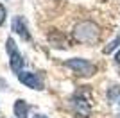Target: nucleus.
I'll return each mask as SVG.
<instances>
[{"label": "nucleus", "instance_id": "obj_1", "mask_svg": "<svg viewBox=\"0 0 120 118\" xmlns=\"http://www.w3.org/2000/svg\"><path fill=\"white\" fill-rule=\"evenodd\" d=\"M99 34H100V30H99V27H97V23H93L90 20L77 23L75 29H74L75 39L81 41V43H93V41L99 39Z\"/></svg>", "mask_w": 120, "mask_h": 118}, {"label": "nucleus", "instance_id": "obj_2", "mask_svg": "<svg viewBox=\"0 0 120 118\" xmlns=\"http://www.w3.org/2000/svg\"><path fill=\"white\" fill-rule=\"evenodd\" d=\"M66 66L72 68L75 74L82 75V77H90L97 72L95 64H91L90 61H86V59H81V57H74V59H68L66 61Z\"/></svg>", "mask_w": 120, "mask_h": 118}, {"label": "nucleus", "instance_id": "obj_3", "mask_svg": "<svg viewBox=\"0 0 120 118\" xmlns=\"http://www.w3.org/2000/svg\"><path fill=\"white\" fill-rule=\"evenodd\" d=\"M5 43H7V45H5V48H7V54H9V64H11V68H13V72L20 74V72H22V66H23V59H22L20 52H18V48H16L15 39H13V38H7Z\"/></svg>", "mask_w": 120, "mask_h": 118}, {"label": "nucleus", "instance_id": "obj_4", "mask_svg": "<svg viewBox=\"0 0 120 118\" xmlns=\"http://www.w3.org/2000/svg\"><path fill=\"white\" fill-rule=\"evenodd\" d=\"M72 107H74V113L79 118H88L90 116V102H88V98L82 97V95H74V98H72Z\"/></svg>", "mask_w": 120, "mask_h": 118}, {"label": "nucleus", "instance_id": "obj_5", "mask_svg": "<svg viewBox=\"0 0 120 118\" xmlns=\"http://www.w3.org/2000/svg\"><path fill=\"white\" fill-rule=\"evenodd\" d=\"M20 82H23L25 86H29L32 89H43V82L40 81V77L36 74H30V72H20L18 74Z\"/></svg>", "mask_w": 120, "mask_h": 118}, {"label": "nucleus", "instance_id": "obj_6", "mask_svg": "<svg viewBox=\"0 0 120 118\" xmlns=\"http://www.w3.org/2000/svg\"><path fill=\"white\" fill-rule=\"evenodd\" d=\"M13 30H15L16 34H20L23 39H29V38H30V34L27 32L25 20L22 18V16H16V18H13Z\"/></svg>", "mask_w": 120, "mask_h": 118}, {"label": "nucleus", "instance_id": "obj_7", "mask_svg": "<svg viewBox=\"0 0 120 118\" xmlns=\"http://www.w3.org/2000/svg\"><path fill=\"white\" fill-rule=\"evenodd\" d=\"M15 116L16 118H27L29 116V106L25 100H16L15 104Z\"/></svg>", "mask_w": 120, "mask_h": 118}, {"label": "nucleus", "instance_id": "obj_8", "mask_svg": "<svg viewBox=\"0 0 120 118\" xmlns=\"http://www.w3.org/2000/svg\"><path fill=\"white\" fill-rule=\"evenodd\" d=\"M118 45H120V36H116V38L113 39V41H111L108 47H104V54H109V52H113V50H115Z\"/></svg>", "mask_w": 120, "mask_h": 118}, {"label": "nucleus", "instance_id": "obj_9", "mask_svg": "<svg viewBox=\"0 0 120 118\" xmlns=\"http://www.w3.org/2000/svg\"><path fill=\"white\" fill-rule=\"evenodd\" d=\"M4 20H5V9H4V5L0 4V25L4 23Z\"/></svg>", "mask_w": 120, "mask_h": 118}, {"label": "nucleus", "instance_id": "obj_10", "mask_svg": "<svg viewBox=\"0 0 120 118\" xmlns=\"http://www.w3.org/2000/svg\"><path fill=\"white\" fill-rule=\"evenodd\" d=\"M116 64H120V52L116 54Z\"/></svg>", "mask_w": 120, "mask_h": 118}, {"label": "nucleus", "instance_id": "obj_11", "mask_svg": "<svg viewBox=\"0 0 120 118\" xmlns=\"http://www.w3.org/2000/svg\"><path fill=\"white\" fill-rule=\"evenodd\" d=\"M34 118H45V116H43V114H36Z\"/></svg>", "mask_w": 120, "mask_h": 118}, {"label": "nucleus", "instance_id": "obj_12", "mask_svg": "<svg viewBox=\"0 0 120 118\" xmlns=\"http://www.w3.org/2000/svg\"><path fill=\"white\" fill-rule=\"evenodd\" d=\"M116 102H118V104H120V97H118V100H116Z\"/></svg>", "mask_w": 120, "mask_h": 118}, {"label": "nucleus", "instance_id": "obj_13", "mask_svg": "<svg viewBox=\"0 0 120 118\" xmlns=\"http://www.w3.org/2000/svg\"><path fill=\"white\" fill-rule=\"evenodd\" d=\"M118 118H120V114H118Z\"/></svg>", "mask_w": 120, "mask_h": 118}]
</instances>
